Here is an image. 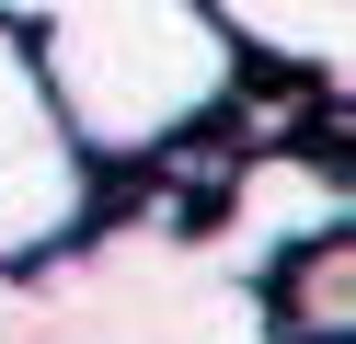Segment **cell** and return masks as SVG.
<instances>
[{
    "instance_id": "5b68a950",
    "label": "cell",
    "mask_w": 356,
    "mask_h": 344,
    "mask_svg": "<svg viewBox=\"0 0 356 344\" xmlns=\"http://www.w3.org/2000/svg\"><path fill=\"white\" fill-rule=\"evenodd\" d=\"M0 344H70V321L47 310L35 275H0Z\"/></svg>"
},
{
    "instance_id": "6da1fadb",
    "label": "cell",
    "mask_w": 356,
    "mask_h": 344,
    "mask_svg": "<svg viewBox=\"0 0 356 344\" xmlns=\"http://www.w3.org/2000/svg\"><path fill=\"white\" fill-rule=\"evenodd\" d=\"M0 23L35 46V69L104 183L161 161L172 138L218 126L253 69L207 23V0H0Z\"/></svg>"
},
{
    "instance_id": "3957f363",
    "label": "cell",
    "mask_w": 356,
    "mask_h": 344,
    "mask_svg": "<svg viewBox=\"0 0 356 344\" xmlns=\"http://www.w3.org/2000/svg\"><path fill=\"white\" fill-rule=\"evenodd\" d=\"M264 344H356V229H310L253 287Z\"/></svg>"
},
{
    "instance_id": "7a4b0ae2",
    "label": "cell",
    "mask_w": 356,
    "mask_h": 344,
    "mask_svg": "<svg viewBox=\"0 0 356 344\" xmlns=\"http://www.w3.org/2000/svg\"><path fill=\"white\" fill-rule=\"evenodd\" d=\"M115 206V183L92 172V149L70 138L35 46L0 23V275H35Z\"/></svg>"
},
{
    "instance_id": "277c9868",
    "label": "cell",
    "mask_w": 356,
    "mask_h": 344,
    "mask_svg": "<svg viewBox=\"0 0 356 344\" xmlns=\"http://www.w3.org/2000/svg\"><path fill=\"white\" fill-rule=\"evenodd\" d=\"M207 23L241 46V58H276L287 81H310V92H345L356 0H207Z\"/></svg>"
}]
</instances>
